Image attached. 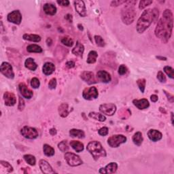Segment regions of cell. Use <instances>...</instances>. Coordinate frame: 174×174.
I'll list each match as a JSON object with an SVG mask.
<instances>
[{
    "label": "cell",
    "instance_id": "f907efd6",
    "mask_svg": "<svg viewBox=\"0 0 174 174\" xmlns=\"http://www.w3.org/2000/svg\"><path fill=\"white\" fill-rule=\"evenodd\" d=\"M57 4L61 6H68L69 5V2L67 0H61V1H57Z\"/></svg>",
    "mask_w": 174,
    "mask_h": 174
},
{
    "label": "cell",
    "instance_id": "ab89813d",
    "mask_svg": "<svg viewBox=\"0 0 174 174\" xmlns=\"http://www.w3.org/2000/svg\"><path fill=\"white\" fill-rule=\"evenodd\" d=\"M152 2H153L151 1V0H141V1H140L139 5L140 10H144V8L152 4Z\"/></svg>",
    "mask_w": 174,
    "mask_h": 174
},
{
    "label": "cell",
    "instance_id": "4dcf8cb0",
    "mask_svg": "<svg viewBox=\"0 0 174 174\" xmlns=\"http://www.w3.org/2000/svg\"><path fill=\"white\" fill-rule=\"evenodd\" d=\"M98 57V55H97V52L95 51H91L90 52L88 53V58L87 62V63L89 64H93L95 63L97 61V58Z\"/></svg>",
    "mask_w": 174,
    "mask_h": 174
},
{
    "label": "cell",
    "instance_id": "f1b7e54d",
    "mask_svg": "<svg viewBox=\"0 0 174 174\" xmlns=\"http://www.w3.org/2000/svg\"><path fill=\"white\" fill-rule=\"evenodd\" d=\"M23 39L25 40L31 41V42H39L41 40V37L38 35L35 34H25L23 35Z\"/></svg>",
    "mask_w": 174,
    "mask_h": 174
},
{
    "label": "cell",
    "instance_id": "d6986e66",
    "mask_svg": "<svg viewBox=\"0 0 174 174\" xmlns=\"http://www.w3.org/2000/svg\"><path fill=\"white\" fill-rule=\"evenodd\" d=\"M148 136L150 140L156 142V141H158L162 139L163 135L158 130H156V129H150L148 132Z\"/></svg>",
    "mask_w": 174,
    "mask_h": 174
},
{
    "label": "cell",
    "instance_id": "f35d334b",
    "mask_svg": "<svg viewBox=\"0 0 174 174\" xmlns=\"http://www.w3.org/2000/svg\"><path fill=\"white\" fill-rule=\"evenodd\" d=\"M137 84L138 87H139L140 88V90L141 91V92L144 93V91H145V88H146V80L144 78L137 80Z\"/></svg>",
    "mask_w": 174,
    "mask_h": 174
},
{
    "label": "cell",
    "instance_id": "e0dca14e",
    "mask_svg": "<svg viewBox=\"0 0 174 174\" xmlns=\"http://www.w3.org/2000/svg\"><path fill=\"white\" fill-rule=\"evenodd\" d=\"M118 169L116 163H110L107 165L104 168H101L99 172L100 173H114Z\"/></svg>",
    "mask_w": 174,
    "mask_h": 174
},
{
    "label": "cell",
    "instance_id": "2e32d148",
    "mask_svg": "<svg viewBox=\"0 0 174 174\" xmlns=\"http://www.w3.org/2000/svg\"><path fill=\"white\" fill-rule=\"evenodd\" d=\"M19 88L20 94H21L22 96L24 97L25 98L29 99L33 97V92L29 89L25 84L20 83L19 85Z\"/></svg>",
    "mask_w": 174,
    "mask_h": 174
},
{
    "label": "cell",
    "instance_id": "5b68a950",
    "mask_svg": "<svg viewBox=\"0 0 174 174\" xmlns=\"http://www.w3.org/2000/svg\"><path fill=\"white\" fill-rule=\"evenodd\" d=\"M64 157L67 163L71 167H77L83 163L79 156L73 154L72 152H66L64 155Z\"/></svg>",
    "mask_w": 174,
    "mask_h": 174
},
{
    "label": "cell",
    "instance_id": "11a10c76",
    "mask_svg": "<svg viewBox=\"0 0 174 174\" xmlns=\"http://www.w3.org/2000/svg\"><path fill=\"white\" fill-rule=\"evenodd\" d=\"M65 19H66L67 20H68L69 23L72 22V16L71 15V14H67V15L66 16V17H65Z\"/></svg>",
    "mask_w": 174,
    "mask_h": 174
},
{
    "label": "cell",
    "instance_id": "1f68e13d",
    "mask_svg": "<svg viewBox=\"0 0 174 174\" xmlns=\"http://www.w3.org/2000/svg\"><path fill=\"white\" fill-rule=\"evenodd\" d=\"M88 116L91 119H93L97 120H99L100 122H104L106 120V118L104 115H102L99 113L95 112H90L88 114Z\"/></svg>",
    "mask_w": 174,
    "mask_h": 174
},
{
    "label": "cell",
    "instance_id": "ffe728a7",
    "mask_svg": "<svg viewBox=\"0 0 174 174\" xmlns=\"http://www.w3.org/2000/svg\"><path fill=\"white\" fill-rule=\"evenodd\" d=\"M133 104L140 110H144V109L148 108L150 106L149 102L146 99H141L140 100L134 99L133 101Z\"/></svg>",
    "mask_w": 174,
    "mask_h": 174
},
{
    "label": "cell",
    "instance_id": "52a82bcc",
    "mask_svg": "<svg viewBox=\"0 0 174 174\" xmlns=\"http://www.w3.org/2000/svg\"><path fill=\"white\" fill-rule=\"evenodd\" d=\"M20 133L23 137L29 140H34L37 138L39 135L37 131L35 128L25 126L20 130Z\"/></svg>",
    "mask_w": 174,
    "mask_h": 174
},
{
    "label": "cell",
    "instance_id": "5bb4252c",
    "mask_svg": "<svg viewBox=\"0 0 174 174\" xmlns=\"http://www.w3.org/2000/svg\"><path fill=\"white\" fill-rule=\"evenodd\" d=\"M39 165L41 171L42 173L45 174H52L55 173V170H53L52 167L51 166L48 162L45 160H40L39 163Z\"/></svg>",
    "mask_w": 174,
    "mask_h": 174
},
{
    "label": "cell",
    "instance_id": "b9f144b4",
    "mask_svg": "<svg viewBox=\"0 0 174 174\" xmlns=\"http://www.w3.org/2000/svg\"><path fill=\"white\" fill-rule=\"evenodd\" d=\"M164 71L165 72L167 73V75L169 76L170 78L173 79V69L172 67L169 66H166L164 67Z\"/></svg>",
    "mask_w": 174,
    "mask_h": 174
},
{
    "label": "cell",
    "instance_id": "680465c9",
    "mask_svg": "<svg viewBox=\"0 0 174 174\" xmlns=\"http://www.w3.org/2000/svg\"><path fill=\"white\" fill-rule=\"evenodd\" d=\"M78 27H79L78 28H79L80 30H83V28H82V25H81L80 24H79V25H78Z\"/></svg>",
    "mask_w": 174,
    "mask_h": 174
},
{
    "label": "cell",
    "instance_id": "83f0119b",
    "mask_svg": "<svg viewBox=\"0 0 174 174\" xmlns=\"http://www.w3.org/2000/svg\"><path fill=\"white\" fill-rule=\"evenodd\" d=\"M133 143L135 144L136 146H140L141 145V144L143 142V136H142V133H141V132L138 131L136 132L133 135Z\"/></svg>",
    "mask_w": 174,
    "mask_h": 174
},
{
    "label": "cell",
    "instance_id": "9f6ffc18",
    "mask_svg": "<svg viewBox=\"0 0 174 174\" xmlns=\"http://www.w3.org/2000/svg\"><path fill=\"white\" fill-rule=\"evenodd\" d=\"M49 132H50V134H51V135H55L56 134H57V130H56V129L54 128L51 129V130L49 131Z\"/></svg>",
    "mask_w": 174,
    "mask_h": 174
},
{
    "label": "cell",
    "instance_id": "816d5d0a",
    "mask_svg": "<svg viewBox=\"0 0 174 174\" xmlns=\"http://www.w3.org/2000/svg\"><path fill=\"white\" fill-rule=\"evenodd\" d=\"M163 92L165 93V94L167 97V99H168V101H170V102H172L173 103L174 101V97L172 95H171L170 93H169L168 92H167L166 91H165L163 90Z\"/></svg>",
    "mask_w": 174,
    "mask_h": 174
},
{
    "label": "cell",
    "instance_id": "8992f818",
    "mask_svg": "<svg viewBox=\"0 0 174 174\" xmlns=\"http://www.w3.org/2000/svg\"><path fill=\"white\" fill-rule=\"evenodd\" d=\"M126 137L123 135H114L108 138V144L112 148H118L126 141Z\"/></svg>",
    "mask_w": 174,
    "mask_h": 174
},
{
    "label": "cell",
    "instance_id": "ac0fdd59",
    "mask_svg": "<svg viewBox=\"0 0 174 174\" xmlns=\"http://www.w3.org/2000/svg\"><path fill=\"white\" fill-rule=\"evenodd\" d=\"M97 78L104 83H108L112 80L110 73L104 70H100L97 73Z\"/></svg>",
    "mask_w": 174,
    "mask_h": 174
},
{
    "label": "cell",
    "instance_id": "d6a6232c",
    "mask_svg": "<svg viewBox=\"0 0 174 174\" xmlns=\"http://www.w3.org/2000/svg\"><path fill=\"white\" fill-rule=\"evenodd\" d=\"M27 51L29 52H36L41 53L42 52L43 50L40 46L36 45V44H31L27 47Z\"/></svg>",
    "mask_w": 174,
    "mask_h": 174
},
{
    "label": "cell",
    "instance_id": "8d00e7d4",
    "mask_svg": "<svg viewBox=\"0 0 174 174\" xmlns=\"http://www.w3.org/2000/svg\"><path fill=\"white\" fill-rule=\"evenodd\" d=\"M61 42L62 44H63L64 45H66L68 47H72L73 45V40L69 36H66V37H62L61 39Z\"/></svg>",
    "mask_w": 174,
    "mask_h": 174
},
{
    "label": "cell",
    "instance_id": "74e56055",
    "mask_svg": "<svg viewBox=\"0 0 174 174\" xmlns=\"http://www.w3.org/2000/svg\"><path fill=\"white\" fill-rule=\"evenodd\" d=\"M58 148L62 152H66L69 150V146L67 145V141L66 140L62 141L58 144Z\"/></svg>",
    "mask_w": 174,
    "mask_h": 174
},
{
    "label": "cell",
    "instance_id": "277c9868",
    "mask_svg": "<svg viewBox=\"0 0 174 174\" xmlns=\"http://www.w3.org/2000/svg\"><path fill=\"white\" fill-rule=\"evenodd\" d=\"M87 150L95 161L101 157H106L105 150L102 146L101 144L97 141H90L87 146Z\"/></svg>",
    "mask_w": 174,
    "mask_h": 174
},
{
    "label": "cell",
    "instance_id": "603a6c76",
    "mask_svg": "<svg viewBox=\"0 0 174 174\" xmlns=\"http://www.w3.org/2000/svg\"><path fill=\"white\" fill-rule=\"evenodd\" d=\"M84 51V47L82 44L78 41L76 42V46L73 48V49L72 50V53L76 56H78V57H82V55H83Z\"/></svg>",
    "mask_w": 174,
    "mask_h": 174
},
{
    "label": "cell",
    "instance_id": "c3c4849f",
    "mask_svg": "<svg viewBox=\"0 0 174 174\" xmlns=\"http://www.w3.org/2000/svg\"><path fill=\"white\" fill-rule=\"evenodd\" d=\"M25 101H24V100H23V98H21V97H19V107H18V108H19V110L20 111H23V109L25 108Z\"/></svg>",
    "mask_w": 174,
    "mask_h": 174
},
{
    "label": "cell",
    "instance_id": "6f0895ef",
    "mask_svg": "<svg viewBox=\"0 0 174 174\" xmlns=\"http://www.w3.org/2000/svg\"><path fill=\"white\" fill-rule=\"evenodd\" d=\"M156 58L158 59V60H161V61H166L167 60V58L166 57H161V56H157Z\"/></svg>",
    "mask_w": 174,
    "mask_h": 174
},
{
    "label": "cell",
    "instance_id": "681fc988",
    "mask_svg": "<svg viewBox=\"0 0 174 174\" xmlns=\"http://www.w3.org/2000/svg\"><path fill=\"white\" fill-rule=\"evenodd\" d=\"M126 1H112L111 2V6L116 7L123 4H125Z\"/></svg>",
    "mask_w": 174,
    "mask_h": 174
},
{
    "label": "cell",
    "instance_id": "4316f807",
    "mask_svg": "<svg viewBox=\"0 0 174 174\" xmlns=\"http://www.w3.org/2000/svg\"><path fill=\"white\" fill-rule=\"evenodd\" d=\"M25 66L26 68L30 69L31 71H35L37 68V65L32 58L27 59L25 62Z\"/></svg>",
    "mask_w": 174,
    "mask_h": 174
},
{
    "label": "cell",
    "instance_id": "44dd1931",
    "mask_svg": "<svg viewBox=\"0 0 174 174\" xmlns=\"http://www.w3.org/2000/svg\"><path fill=\"white\" fill-rule=\"evenodd\" d=\"M55 65L51 62H47L44 64L42 67V72L46 76L51 75L55 72Z\"/></svg>",
    "mask_w": 174,
    "mask_h": 174
},
{
    "label": "cell",
    "instance_id": "7bdbcfd3",
    "mask_svg": "<svg viewBox=\"0 0 174 174\" xmlns=\"http://www.w3.org/2000/svg\"><path fill=\"white\" fill-rule=\"evenodd\" d=\"M40 85V80L37 78H33L31 80V86L34 88H39Z\"/></svg>",
    "mask_w": 174,
    "mask_h": 174
},
{
    "label": "cell",
    "instance_id": "4fadbf2b",
    "mask_svg": "<svg viewBox=\"0 0 174 174\" xmlns=\"http://www.w3.org/2000/svg\"><path fill=\"white\" fill-rule=\"evenodd\" d=\"M74 5L76 10L79 14V15L82 17L87 16V10L85 6L84 2L82 0H76L74 1Z\"/></svg>",
    "mask_w": 174,
    "mask_h": 174
},
{
    "label": "cell",
    "instance_id": "d4e9b609",
    "mask_svg": "<svg viewBox=\"0 0 174 174\" xmlns=\"http://www.w3.org/2000/svg\"><path fill=\"white\" fill-rule=\"evenodd\" d=\"M69 135L70 136H72L73 137H78L80 139H83L85 137V133L84 132L80 130V129H72L69 131Z\"/></svg>",
    "mask_w": 174,
    "mask_h": 174
},
{
    "label": "cell",
    "instance_id": "484cf974",
    "mask_svg": "<svg viewBox=\"0 0 174 174\" xmlns=\"http://www.w3.org/2000/svg\"><path fill=\"white\" fill-rule=\"evenodd\" d=\"M59 114L60 116L63 118H66L69 114L68 111V105L67 104H62L59 106Z\"/></svg>",
    "mask_w": 174,
    "mask_h": 174
},
{
    "label": "cell",
    "instance_id": "ba28073f",
    "mask_svg": "<svg viewBox=\"0 0 174 174\" xmlns=\"http://www.w3.org/2000/svg\"><path fill=\"white\" fill-rule=\"evenodd\" d=\"M99 96V93L97 88L92 87L90 88H84L82 92V97L86 100H93L95 99Z\"/></svg>",
    "mask_w": 174,
    "mask_h": 174
},
{
    "label": "cell",
    "instance_id": "bcb514c9",
    "mask_svg": "<svg viewBox=\"0 0 174 174\" xmlns=\"http://www.w3.org/2000/svg\"><path fill=\"white\" fill-rule=\"evenodd\" d=\"M126 72H127V68H126V67L125 66V65H121V66H120L119 68V75L123 76L124 74H125Z\"/></svg>",
    "mask_w": 174,
    "mask_h": 174
},
{
    "label": "cell",
    "instance_id": "9a60e30c",
    "mask_svg": "<svg viewBox=\"0 0 174 174\" xmlns=\"http://www.w3.org/2000/svg\"><path fill=\"white\" fill-rule=\"evenodd\" d=\"M4 99L5 104L7 106H13L16 103V97L15 95L10 92H5L4 94Z\"/></svg>",
    "mask_w": 174,
    "mask_h": 174
},
{
    "label": "cell",
    "instance_id": "7a4b0ae2",
    "mask_svg": "<svg viewBox=\"0 0 174 174\" xmlns=\"http://www.w3.org/2000/svg\"><path fill=\"white\" fill-rule=\"evenodd\" d=\"M158 10L157 8L148 9L143 12L137 23V31L142 34L148 29L152 22L156 21L158 17Z\"/></svg>",
    "mask_w": 174,
    "mask_h": 174
},
{
    "label": "cell",
    "instance_id": "f6af8a7d",
    "mask_svg": "<svg viewBox=\"0 0 174 174\" xmlns=\"http://www.w3.org/2000/svg\"><path fill=\"white\" fill-rule=\"evenodd\" d=\"M56 87H57V79L55 78H53L49 81L48 87L50 89L52 90V89H55Z\"/></svg>",
    "mask_w": 174,
    "mask_h": 174
},
{
    "label": "cell",
    "instance_id": "7c38bea8",
    "mask_svg": "<svg viewBox=\"0 0 174 174\" xmlns=\"http://www.w3.org/2000/svg\"><path fill=\"white\" fill-rule=\"evenodd\" d=\"M80 78L82 80L87 82L88 84H96L97 81L94 76V73L91 72H87V71H84L82 72L80 75Z\"/></svg>",
    "mask_w": 174,
    "mask_h": 174
},
{
    "label": "cell",
    "instance_id": "91938a15",
    "mask_svg": "<svg viewBox=\"0 0 174 174\" xmlns=\"http://www.w3.org/2000/svg\"><path fill=\"white\" fill-rule=\"evenodd\" d=\"M173 112H172V123L173 124Z\"/></svg>",
    "mask_w": 174,
    "mask_h": 174
},
{
    "label": "cell",
    "instance_id": "f546056e",
    "mask_svg": "<svg viewBox=\"0 0 174 174\" xmlns=\"http://www.w3.org/2000/svg\"><path fill=\"white\" fill-rule=\"evenodd\" d=\"M43 151L44 154L47 157H52L53 155H55V149L48 144H44L43 146Z\"/></svg>",
    "mask_w": 174,
    "mask_h": 174
},
{
    "label": "cell",
    "instance_id": "30bf717a",
    "mask_svg": "<svg viewBox=\"0 0 174 174\" xmlns=\"http://www.w3.org/2000/svg\"><path fill=\"white\" fill-rule=\"evenodd\" d=\"M1 73L9 79H13L14 78V73L13 72L12 67L8 62L2 63L1 66Z\"/></svg>",
    "mask_w": 174,
    "mask_h": 174
},
{
    "label": "cell",
    "instance_id": "cb8c5ba5",
    "mask_svg": "<svg viewBox=\"0 0 174 174\" xmlns=\"http://www.w3.org/2000/svg\"><path fill=\"white\" fill-rule=\"evenodd\" d=\"M70 146L75 150L76 152H81L84 150V144L79 141H71Z\"/></svg>",
    "mask_w": 174,
    "mask_h": 174
},
{
    "label": "cell",
    "instance_id": "8fae6325",
    "mask_svg": "<svg viewBox=\"0 0 174 174\" xmlns=\"http://www.w3.org/2000/svg\"><path fill=\"white\" fill-rule=\"evenodd\" d=\"M7 19L9 22L16 25H20L22 20V15L19 10H14L8 14Z\"/></svg>",
    "mask_w": 174,
    "mask_h": 174
},
{
    "label": "cell",
    "instance_id": "7402d4cb",
    "mask_svg": "<svg viewBox=\"0 0 174 174\" xmlns=\"http://www.w3.org/2000/svg\"><path fill=\"white\" fill-rule=\"evenodd\" d=\"M43 10L44 12L48 14V15L54 16L57 13V8H56L55 5L52 4H49V3H47V4L44 5Z\"/></svg>",
    "mask_w": 174,
    "mask_h": 174
},
{
    "label": "cell",
    "instance_id": "ee69618b",
    "mask_svg": "<svg viewBox=\"0 0 174 174\" xmlns=\"http://www.w3.org/2000/svg\"><path fill=\"white\" fill-rule=\"evenodd\" d=\"M157 79L161 82H165L167 80L166 76H165L163 72L162 71H159L157 73Z\"/></svg>",
    "mask_w": 174,
    "mask_h": 174
},
{
    "label": "cell",
    "instance_id": "836d02e7",
    "mask_svg": "<svg viewBox=\"0 0 174 174\" xmlns=\"http://www.w3.org/2000/svg\"><path fill=\"white\" fill-rule=\"evenodd\" d=\"M119 117L121 119H126L131 115V112L129 109H122L121 110L119 111Z\"/></svg>",
    "mask_w": 174,
    "mask_h": 174
},
{
    "label": "cell",
    "instance_id": "e575fe53",
    "mask_svg": "<svg viewBox=\"0 0 174 174\" xmlns=\"http://www.w3.org/2000/svg\"><path fill=\"white\" fill-rule=\"evenodd\" d=\"M24 158L25 161L29 165H30L31 166H34L36 163V159H35V157L33 155L31 154H25L24 155Z\"/></svg>",
    "mask_w": 174,
    "mask_h": 174
},
{
    "label": "cell",
    "instance_id": "3957f363",
    "mask_svg": "<svg viewBox=\"0 0 174 174\" xmlns=\"http://www.w3.org/2000/svg\"><path fill=\"white\" fill-rule=\"evenodd\" d=\"M137 1H126L121 12L123 22L126 25H130L134 21L136 16V11L135 10V5Z\"/></svg>",
    "mask_w": 174,
    "mask_h": 174
},
{
    "label": "cell",
    "instance_id": "d590c367",
    "mask_svg": "<svg viewBox=\"0 0 174 174\" xmlns=\"http://www.w3.org/2000/svg\"><path fill=\"white\" fill-rule=\"evenodd\" d=\"M0 165L2 168H4L5 170V173H11L13 172V167L7 161H0Z\"/></svg>",
    "mask_w": 174,
    "mask_h": 174
},
{
    "label": "cell",
    "instance_id": "f5cc1de1",
    "mask_svg": "<svg viewBox=\"0 0 174 174\" xmlns=\"http://www.w3.org/2000/svg\"><path fill=\"white\" fill-rule=\"evenodd\" d=\"M66 66L68 67L69 69H71V68H73V67H75V63L73 61H69L68 62H67V63H66Z\"/></svg>",
    "mask_w": 174,
    "mask_h": 174
},
{
    "label": "cell",
    "instance_id": "6da1fadb",
    "mask_svg": "<svg viewBox=\"0 0 174 174\" xmlns=\"http://www.w3.org/2000/svg\"><path fill=\"white\" fill-rule=\"evenodd\" d=\"M173 17L172 12L165 10L161 19L158 20L155 29V35L162 42L167 43L172 34Z\"/></svg>",
    "mask_w": 174,
    "mask_h": 174
},
{
    "label": "cell",
    "instance_id": "7dc6e473",
    "mask_svg": "<svg viewBox=\"0 0 174 174\" xmlns=\"http://www.w3.org/2000/svg\"><path fill=\"white\" fill-rule=\"evenodd\" d=\"M98 133L101 136H105L108 134V127H102L98 131Z\"/></svg>",
    "mask_w": 174,
    "mask_h": 174
},
{
    "label": "cell",
    "instance_id": "db71d44e",
    "mask_svg": "<svg viewBox=\"0 0 174 174\" xmlns=\"http://www.w3.org/2000/svg\"><path fill=\"white\" fill-rule=\"evenodd\" d=\"M150 99H151V101L152 102H157L158 101V97L157 95H152L150 96Z\"/></svg>",
    "mask_w": 174,
    "mask_h": 174
},
{
    "label": "cell",
    "instance_id": "9c48e42d",
    "mask_svg": "<svg viewBox=\"0 0 174 174\" xmlns=\"http://www.w3.org/2000/svg\"><path fill=\"white\" fill-rule=\"evenodd\" d=\"M99 111L108 116H113L116 111V106L114 104H104L99 106Z\"/></svg>",
    "mask_w": 174,
    "mask_h": 174
},
{
    "label": "cell",
    "instance_id": "60d3db41",
    "mask_svg": "<svg viewBox=\"0 0 174 174\" xmlns=\"http://www.w3.org/2000/svg\"><path fill=\"white\" fill-rule=\"evenodd\" d=\"M95 42L97 44V46H99V47H104L105 46V44L104 40L101 36H100V35H95Z\"/></svg>",
    "mask_w": 174,
    "mask_h": 174
}]
</instances>
